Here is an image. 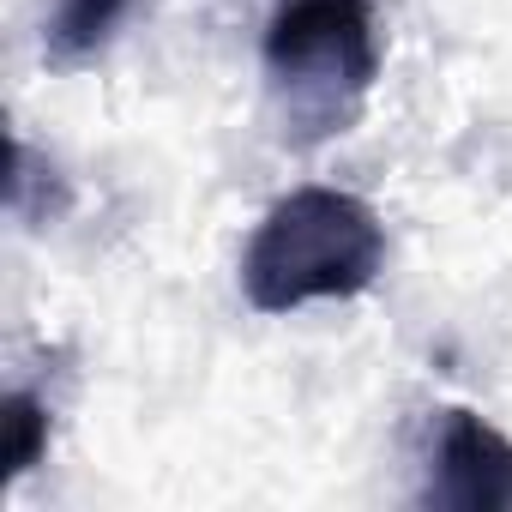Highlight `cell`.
<instances>
[{
  "label": "cell",
  "instance_id": "obj_3",
  "mask_svg": "<svg viewBox=\"0 0 512 512\" xmlns=\"http://www.w3.org/2000/svg\"><path fill=\"white\" fill-rule=\"evenodd\" d=\"M422 506L446 512H512V440L476 410H440L428 446Z\"/></svg>",
  "mask_w": 512,
  "mask_h": 512
},
{
  "label": "cell",
  "instance_id": "obj_5",
  "mask_svg": "<svg viewBox=\"0 0 512 512\" xmlns=\"http://www.w3.org/2000/svg\"><path fill=\"white\" fill-rule=\"evenodd\" d=\"M49 434H55V410L37 386H13L7 392V464L13 476H31L37 458L49 452Z\"/></svg>",
  "mask_w": 512,
  "mask_h": 512
},
{
  "label": "cell",
  "instance_id": "obj_2",
  "mask_svg": "<svg viewBox=\"0 0 512 512\" xmlns=\"http://www.w3.org/2000/svg\"><path fill=\"white\" fill-rule=\"evenodd\" d=\"M266 97L290 145H326L356 127L380 79V31L368 0H290L272 13L266 43Z\"/></svg>",
  "mask_w": 512,
  "mask_h": 512
},
{
  "label": "cell",
  "instance_id": "obj_1",
  "mask_svg": "<svg viewBox=\"0 0 512 512\" xmlns=\"http://www.w3.org/2000/svg\"><path fill=\"white\" fill-rule=\"evenodd\" d=\"M386 272V223L344 187L284 193L241 247V296L260 314L350 302Z\"/></svg>",
  "mask_w": 512,
  "mask_h": 512
},
{
  "label": "cell",
  "instance_id": "obj_4",
  "mask_svg": "<svg viewBox=\"0 0 512 512\" xmlns=\"http://www.w3.org/2000/svg\"><path fill=\"white\" fill-rule=\"evenodd\" d=\"M139 0H55L43 19V61L49 67H85L97 61L115 31L133 19Z\"/></svg>",
  "mask_w": 512,
  "mask_h": 512
}]
</instances>
